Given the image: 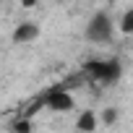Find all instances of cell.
<instances>
[{
    "label": "cell",
    "instance_id": "6da1fadb",
    "mask_svg": "<svg viewBox=\"0 0 133 133\" xmlns=\"http://www.w3.org/2000/svg\"><path fill=\"white\" fill-rule=\"evenodd\" d=\"M84 37L91 42V44H110L115 39V24H112V16L107 11H99L89 18L86 29H84Z\"/></svg>",
    "mask_w": 133,
    "mask_h": 133
},
{
    "label": "cell",
    "instance_id": "7a4b0ae2",
    "mask_svg": "<svg viewBox=\"0 0 133 133\" xmlns=\"http://www.w3.org/2000/svg\"><path fill=\"white\" fill-rule=\"evenodd\" d=\"M84 71L89 78L99 81V84H115L123 73V65L117 60H104V57H97V60H89L84 65Z\"/></svg>",
    "mask_w": 133,
    "mask_h": 133
},
{
    "label": "cell",
    "instance_id": "3957f363",
    "mask_svg": "<svg viewBox=\"0 0 133 133\" xmlns=\"http://www.w3.org/2000/svg\"><path fill=\"white\" fill-rule=\"evenodd\" d=\"M42 104H44L47 110H52V112H73L76 99H73V94H71L68 89L55 86V89H50V91L42 97Z\"/></svg>",
    "mask_w": 133,
    "mask_h": 133
},
{
    "label": "cell",
    "instance_id": "277c9868",
    "mask_svg": "<svg viewBox=\"0 0 133 133\" xmlns=\"http://www.w3.org/2000/svg\"><path fill=\"white\" fill-rule=\"evenodd\" d=\"M39 34H42L39 24H34V21H21V24L13 29L11 39H13V44H29V42H37Z\"/></svg>",
    "mask_w": 133,
    "mask_h": 133
},
{
    "label": "cell",
    "instance_id": "5b68a950",
    "mask_svg": "<svg viewBox=\"0 0 133 133\" xmlns=\"http://www.w3.org/2000/svg\"><path fill=\"white\" fill-rule=\"evenodd\" d=\"M99 128V117L94 110H81L78 117H76V130L78 133H94Z\"/></svg>",
    "mask_w": 133,
    "mask_h": 133
},
{
    "label": "cell",
    "instance_id": "8992f818",
    "mask_svg": "<svg viewBox=\"0 0 133 133\" xmlns=\"http://www.w3.org/2000/svg\"><path fill=\"white\" fill-rule=\"evenodd\" d=\"M117 29H120V34H123V37H133V5H130V8L120 16Z\"/></svg>",
    "mask_w": 133,
    "mask_h": 133
},
{
    "label": "cell",
    "instance_id": "52a82bcc",
    "mask_svg": "<svg viewBox=\"0 0 133 133\" xmlns=\"http://www.w3.org/2000/svg\"><path fill=\"white\" fill-rule=\"evenodd\" d=\"M97 117H99L102 125H115L117 117H120V110H117V107H104L102 112H97Z\"/></svg>",
    "mask_w": 133,
    "mask_h": 133
},
{
    "label": "cell",
    "instance_id": "ba28073f",
    "mask_svg": "<svg viewBox=\"0 0 133 133\" xmlns=\"http://www.w3.org/2000/svg\"><path fill=\"white\" fill-rule=\"evenodd\" d=\"M29 130H31V125H29V117H24V120L13 123V133H29Z\"/></svg>",
    "mask_w": 133,
    "mask_h": 133
},
{
    "label": "cell",
    "instance_id": "9c48e42d",
    "mask_svg": "<svg viewBox=\"0 0 133 133\" xmlns=\"http://www.w3.org/2000/svg\"><path fill=\"white\" fill-rule=\"evenodd\" d=\"M37 3H39V0H21V8L31 11V8H37Z\"/></svg>",
    "mask_w": 133,
    "mask_h": 133
}]
</instances>
